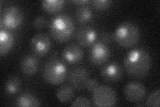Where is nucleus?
<instances>
[{
	"label": "nucleus",
	"mask_w": 160,
	"mask_h": 107,
	"mask_svg": "<svg viewBox=\"0 0 160 107\" xmlns=\"http://www.w3.org/2000/svg\"><path fill=\"white\" fill-rule=\"evenodd\" d=\"M23 22V12L17 7H9L5 9L2 13L1 24L6 29H17L22 24Z\"/></svg>",
	"instance_id": "obj_6"
},
{
	"label": "nucleus",
	"mask_w": 160,
	"mask_h": 107,
	"mask_svg": "<svg viewBox=\"0 0 160 107\" xmlns=\"http://www.w3.org/2000/svg\"><path fill=\"white\" fill-rule=\"evenodd\" d=\"M140 31L136 25L126 22L120 24L116 29L114 39L123 48L132 47L139 41Z\"/></svg>",
	"instance_id": "obj_3"
},
{
	"label": "nucleus",
	"mask_w": 160,
	"mask_h": 107,
	"mask_svg": "<svg viewBox=\"0 0 160 107\" xmlns=\"http://www.w3.org/2000/svg\"><path fill=\"white\" fill-rule=\"evenodd\" d=\"M93 16V14L92 10L88 6H82L76 9V17L79 23H87L92 20Z\"/></svg>",
	"instance_id": "obj_20"
},
{
	"label": "nucleus",
	"mask_w": 160,
	"mask_h": 107,
	"mask_svg": "<svg viewBox=\"0 0 160 107\" xmlns=\"http://www.w3.org/2000/svg\"><path fill=\"white\" fill-rule=\"evenodd\" d=\"M75 94L73 88L69 85H63L57 91V98L63 104H67L71 101Z\"/></svg>",
	"instance_id": "obj_17"
},
{
	"label": "nucleus",
	"mask_w": 160,
	"mask_h": 107,
	"mask_svg": "<svg viewBox=\"0 0 160 107\" xmlns=\"http://www.w3.org/2000/svg\"><path fill=\"white\" fill-rule=\"evenodd\" d=\"M111 52L108 45L102 42L95 43L89 52L90 62L96 66L106 63L109 59Z\"/></svg>",
	"instance_id": "obj_7"
},
{
	"label": "nucleus",
	"mask_w": 160,
	"mask_h": 107,
	"mask_svg": "<svg viewBox=\"0 0 160 107\" xmlns=\"http://www.w3.org/2000/svg\"><path fill=\"white\" fill-rule=\"evenodd\" d=\"M39 60L33 55L25 56L21 62V70L23 74L31 76L36 74L39 68Z\"/></svg>",
	"instance_id": "obj_14"
},
{
	"label": "nucleus",
	"mask_w": 160,
	"mask_h": 107,
	"mask_svg": "<svg viewBox=\"0 0 160 107\" xmlns=\"http://www.w3.org/2000/svg\"><path fill=\"white\" fill-rule=\"evenodd\" d=\"M62 57L67 63L76 64L83 60V51L80 45L74 43L70 44L63 50Z\"/></svg>",
	"instance_id": "obj_13"
},
{
	"label": "nucleus",
	"mask_w": 160,
	"mask_h": 107,
	"mask_svg": "<svg viewBox=\"0 0 160 107\" xmlns=\"http://www.w3.org/2000/svg\"><path fill=\"white\" fill-rule=\"evenodd\" d=\"M124 67L128 74L136 78H142L149 72L152 58L149 54L141 48L132 50L124 59Z\"/></svg>",
	"instance_id": "obj_1"
},
{
	"label": "nucleus",
	"mask_w": 160,
	"mask_h": 107,
	"mask_svg": "<svg viewBox=\"0 0 160 107\" xmlns=\"http://www.w3.org/2000/svg\"><path fill=\"white\" fill-rule=\"evenodd\" d=\"M48 20L43 16H39L35 19L33 22L34 27L37 29H42L47 25Z\"/></svg>",
	"instance_id": "obj_24"
},
{
	"label": "nucleus",
	"mask_w": 160,
	"mask_h": 107,
	"mask_svg": "<svg viewBox=\"0 0 160 107\" xmlns=\"http://www.w3.org/2000/svg\"><path fill=\"white\" fill-rule=\"evenodd\" d=\"M14 44L13 34L6 29H1L0 31V55L6 56L12 50Z\"/></svg>",
	"instance_id": "obj_15"
},
{
	"label": "nucleus",
	"mask_w": 160,
	"mask_h": 107,
	"mask_svg": "<svg viewBox=\"0 0 160 107\" xmlns=\"http://www.w3.org/2000/svg\"><path fill=\"white\" fill-rule=\"evenodd\" d=\"M67 68L62 61L57 59H50L46 63L43 70V76L47 83L58 85L66 80Z\"/></svg>",
	"instance_id": "obj_4"
},
{
	"label": "nucleus",
	"mask_w": 160,
	"mask_h": 107,
	"mask_svg": "<svg viewBox=\"0 0 160 107\" xmlns=\"http://www.w3.org/2000/svg\"><path fill=\"white\" fill-rule=\"evenodd\" d=\"M16 105L20 107H35L41 105L39 99L32 94L23 93L16 100Z\"/></svg>",
	"instance_id": "obj_16"
},
{
	"label": "nucleus",
	"mask_w": 160,
	"mask_h": 107,
	"mask_svg": "<svg viewBox=\"0 0 160 107\" xmlns=\"http://www.w3.org/2000/svg\"><path fill=\"white\" fill-rule=\"evenodd\" d=\"M89 2L90 1H89V0H77V1H73V3L80 5V6H84V5L89 3Z\"/></svg>",
	"instance_id": "obj_27"
},
{
	"label": "nucleus",
	"mask_w": 160,
	"mask_h": 107,
	"mask_svg": "<svg viewBox=\"0 0 160 107\" xmlns=\"http://www.w3.org/2000/svg\"><path fill=\"white\" fill-rule=\"evenodd\" d=\"M102 40L104 43L111 44L114 39V35L109 32H104L102 34Z\"/></svg>",
	"instance_id": "obj_26"
},
{
	"label": "nucleus",
	"mask_w": 160,
	"mask_h": 107,
	"mask_svg": "<svg viewBox=\"0 0 160 107\" xmlns=\"http://www.w3.org/2000/svg\"><path fill=\"white\" fill-rule=\"evenodd\" d=\"M98 34L93 28L86 26L78 29L76 38L78 43L83 47H89L96 41Z\"/></svg>",
	"instance_id": "obj_12"
},
{
	"label": "nucleus",
	"mask_w": 160,
	"mask_h": 107,
	"mask_svg": "<svg viewBox=\"0 0 160 107\" xmlns=\"http://www.w3.org/2000/svg\"><path fill=\"white\" fill-rule=\"evenodd\" d=\"M64 3L63 0H46L42 2V6L49 13H56L62 9Z\"/></svg>",
	"instance_id": "obj_19"
},
{
	"label": "nucleus",
	"mask_w": 160,
	"mask_h": 107,
	"mask_svg": "<svg viewBox=\"0 0 160 107\" xmlns=\"http://www.w3.org/2000/svg\"><path fill=\"white\" fill-rule=\"evenodd\" d=\"M123 75L122 66L117 62H111L104 65L101 70L102 78L109 83L117 82Z\"/></svg>",
	"instance_id": "obj_10"
},
{
	"label": "nucleus",
	"mask_w": 160,
	"mask_h": 107,
	"mask_svg": "<svg viewBox=\"0 0 160 107\" xmlns=\"http://www.w3.org/2000/svg\"><path fill=\"white\" fill-rule=\"evenodd\" d=\"M30 46L34 54L39 56H43L51 48L52 42L46 34L38 33L32 38Z\"/></svg>",
	"instance_id": "obj_8"
},
{
	"label": "nucleus",
	"mask_w": 160,
	"mask_h": 107,
	"mask_svg": "<svg viewBox=\"0 0 160 107\" xmlns=\"http://www.w3.org/2000/svg\"><path fill=\"white\" fill-rule=\"evenodd\" d=\"M91 103L89 100L85 97V96H79L76 100H75L72 104V106H80V107H89L91 106Z\"/></svg>",
	"instance_id": "obj_23"
},
{
	"label": "nucleus",
	"mask_w": 160,
	"mask_h": 107,
	"mask_svg": "<svg viewBox=\"0 0 160 107\" xmlns=\"http://www.w3.org/2000/svg\"><path fill=\"white\" fill-rule=\"evenodd\" d=\"M99 86L98 81L95 78H89L86 86V89L90 93H93L94 90H96Z\"/></svg>",
	"instance_id": "obj_25"
},
{
	"label": "nucleus",
	"mask_w": 160,
	"mask_h": 107,
	"mask_svg": "<svg viewBox=\"0 0 160 107\" xmlns=\"http://www.w3.org/2000/svg\"><path fill=\"white\" fill-rule=\"evenodd\" d=\"M112 2L109 0H94L92 2L93 6L95 9L98 10H105L108 9Z\"/></svg>",
	"instance_id": "obj_22"
},
{
	"label": "nucleus",
	"mask_w": 160,
	"mask_h": 107,
	"mask_svg": "<svg viewBox=\"0 0 160 107\" xmlns=\"http://www.w3.org/2000/svg\"><path fill=\"white\" fill-rule=\"evenodd\" d=\"M146 105L148 106L159 107V90H157L150 94L146 100Z\"/></svg>",
	"instance_id": "obj_21"
},
{
	"label": "nucleus",
	"mask_w": 160,
	"mask_h": 107,
	"mask_svg": "<svg viewBox=\"0 0 160 107\" xmlns=\"http://www.w3.org/2000/svg\"><path fill=\"white\" fill-rule=\"evenodd\" d=\"M70 83L78 90L86 88V86L89 79V73L87 68L79 66L74 68L69 74Z\"/></svg>",
	"instance_id": "obj_11"
},
{
	"label": "nucleus",
	"mask_w": 160,
	"mask_h": 107,
	"mask_svg": "<svg viewBox=\"0 0 160 107\" xmlns=\"http://www.w3.org/2000/svg\"><path fill=\"white\" fill-rule=\"evenodd\" d=\"M73 31V22L71 17L67 14H58L50 21V34L59 42L63 43L69 41L72 36Z\"/></svg>",
	"instance_id": "obj_2"
},
{
	"label": "nucleus",
	"mask_w": 160,
	"mask_h": 107,
	"mask_svg": "<svg viewBox=\"0 0 160 107\" xmlns=\"http://www.w3.org/2000/svg\"><path fill=\"white\" fill-rule=\"evenodd\" d=\"M21 80L18 76L13 75L8 79L5 86V91L9 95H15L21 90Z\"/></svg>",
	"instance_id": "obj_18"
},
{
	"label": "nucleus",
	"mask_w": 160,
	"mask_h": 107,
	"mask_svg": "<svg viewBox=\"0 0 160 107\" xmlns=\"http://www.w3.org/2000/svg\"><path fill=\"white\" fill-rule=\"evenodd\" d=\"M123 93L128 100L132 103H138L145 97L146 89L143 84L134 81L125 86Z\"/></svg>",
	"instance_id": "obj_9"
},
{
	"label": "nucleus",
	"mask_w": 160,
	"mask_h": 107,
	"mask_svg": "<svg viewBox=\"0 0 160 107\" xmlns=\"http://www.w3.org/2000/svg\"><path fill=\"white\" fill-rule=\"evenodd\" d=\"M94 104L99 107H111L116 104V92L106 85L99 86L93 93Z\"/></svg>",
	"instance_id": "obj_5"
}]
</instances>
